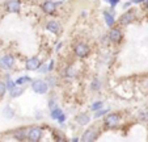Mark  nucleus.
<instances>
[{
	"label": "nucleus",
	"instance_id": "7ed1b4c3",
	"mask_svg": "<svg viewBox=\"0 0 148 142\" xmlns=\"http://www.w3.org/2000/svg\"><path fill=\"white\" fill-rule=\"evenodd\" d=\"M121 117L119 113L117 112H112V113H108L106 116H103V123H102V126L105 129H115L119 126L121 124Z\"/></svg>",
	"mask_w": 148,
	"mask_h": 142
},
{
	"label": "nucleus",
	"instance_id": "9b49d317",
	"mask_svg": "<svg viewBox=\"0 0 148 142\" xmlns=\"http://www.w3.org/2000/svg\"><path fill=\"white\" fill-rule=\"evenodd\" d=\"M42 63L43 62L41 61L39 57H37V55L30 57V58H28L25 61V69H26V71H38V69L41 67Z\"/></svg>",
	"mask_w": 148,
	"mask_h": 142
},
{
	"label": "nucleus",
	"instance_id": "a878e982",
	"mask_svg": "<svg viewBox=\"0 0 148 142\" xmlns=\"http://www.w3.org/2000/svg\"><path fill=\"white\" fill-rule=\"evenodd\" d=\"M5 84H7V88H8V91H12V89L14 88V87L17 86L16 84V80H12L9 76H7V82H5Z\"/></svg>",
	"mask_w": 148,
	"mask_h": 142
},
{
	"label": "nucleus",
	"instance_id": "aec40b11",
	"mask_svg": "<svg viewBox=\"0 0 148 142\" xmlns=\"http://www.w3.org/2000/svg\"><path fill=\"white\" fill-rule=\"evenodd\" d=\"M101 88H102V82H101V79L93 78L92 82H90V89L95 92H98V91H101Z\"/></svg>",
	"mask_w": 148,
	"mask_h": 142
},
{
	"label": "nucleus",
	"instance_id": "f704fd0d",
	"mask_svg": "<svg viewBox=\"0 0 148 142\" xmlns=\"http://www.w3.org/2000/svg\"><path fill=\"white\" fill-rule=\"evenodd\" d=\"M144 1H145V0H132L131 3H132V4H143Z\"/></svg>",
	"mask_w": 148,
	"mask_h": 142
},
{
	"label": "nucleus",
	"instance_id": "0eeeda50",
	"mask_svg": "<svg viewBox=\"0 0 148 142\" xmlns=\"http://www.w3.org/2000/svg\"><path fill=\"white\" fill-rule=\"evenodd\" d=\"M43 134H45V130L41 126H30L28 128V141L30 142H39L42 138H43Z\"/></svg>",
	"mask_w": 148,
	"mask_h": 142
},
{
	"label": "nucleus",
	"instance_id": "ddd939ff",
	"mask_svg": "<svg viewBox=\"0 0 148 142\" xmlns=\"http://www.w3.org/2000/svg\"><path fill=\"white\" fill-rule=\"evenodd\" d=\"M90 121H92V116L88 112H80L75 116V123L79 126H87L90 124Z\"/></svg>",
	"mask_w": 148,
	"mask_h": 142
},
{
	"label": "nucleus",
	"instance_id": "f8f14e48",
	"mask_svg": "<svg viewBox=\"0 0 148 142\" xmlns=\"http://www.w3.org/2000/svg\"><path fill=\"white\" fill-rule=\"evenodd\" d=\"M4 9L8 13H20L21 12V1L20 0H7L4 3Z\"/></svg>",
	"mask_w": 148,
	"mask_h": 142
},
{
	"label": "nucleus",
	"instance_id": "4c0bfd02",
	"mask_svg": "<svg viewBox=\"0 0 148 142\" xmlns=\"http://www.w3.org/2000/svg\"><path fill=\"white\" fill-rule=\"evenodd\" d=\"M130 1H132V0H130Z\"/></svg>",
	"mask_w": 148,
	"mask_h": 142
},
{
	"label": "nucleus",
	"instance_id": "2eb2a0df",
	"mask_svg": "<svg viewBox=\"0 0 148 142\" xmlns=\"http://www.w3.org/2000/svg\"><path fill=\"white\" fill-rule=\"evenodd\" d=\"M13 138L16 141H26L28 139V128H18L13 132Z\"/></svg>",
	"mask_w": 148,
	"mask_h": 142
},
{
	"label": "nucleus",
	"instance_id": "f257e3e1",
	"mask_svg": "<svg viewBox=\"0 0 148 142\" xmlns=\"http://www.w3.org/2000/svg\"><path fill=\"white\" fill-rule=\"evenodd\" d=\"M136 19H138L136 9L129 8V9H125V12L119 16V19H118V24H119L121 26H129L130 24H132V22L136 21Z\"/></svg>",
	"mask_w": 148,
	"mask_h": 142
},
{
	"label": "nucleus",
	"instance_id": "f03ea898",
	"mask_svg": "<svg viewBox=\"0 0 148 142\" xmlns=\"http://www.w3.org/2000/svg\"><path fill=\"white\" fill-rule=\"evenodd\" d=\"M72 51H73V55H75L76 58L85 59V58H88L89 54H90V47H89V45H88L87 42L79 41V42H76V44L73 45Z\"/></svg>",
	"mask_w": 148,
	"mask_h": 142
},
{
	"label": "nucleus",
	"instance_id": "39448f33",
	"mask_svg": "<svg viewBox=\"0 0 148 142\" xmlns=\"http://www.w3.org/2000/svg\"><path fill=\"white\" fill-rule=\"evenodd\" d=\"M100 134H101L100 128H98L97 125H92V126H89V128H87L85 130H84V133L81 134L80 138H81V141L93 142V141H96V139H98Z\"/></svg>",
	"mask_w": 148,
	"mask_h": 142
},
{
	"label": "nucleus",
	"instance_id": "e433bc0d",
	"mask_svg": "<svg viewBox=\"0 0 148 142\" xmlns=\"http://www.w3.org/2000/svg\"><path fill=\"white\" fill-rule=\"evenodd\" d=\"M143 4H144V11H145V12H148V0H145V1H144Z\"/></svg>",
	"mask_w": 148,
	"mask_h": 142
},
{
	"label": "nucleus",
	"instance_id": "412c9836",
	"mask_svg": "<svg viewBox=\"0 0 148 142\" xmlns=\"http://www.w3.org/2000/svg\"><path fill=\"white\" fill-rule=\"evenodd\" d=\"M136 117L139 121H143V123H145V121H148V108L145 107V108H142L138 111L136 113Z\"/></svg>",
	"mask_w": 148,
	"mask_h": 142
},
{
	"label": "nucleus",
	"instance_id": "cd10ccee",
	"mask_svg": "<svg viewBox=\"0 0 148 142\" xmlns=\"http://www.w3.org/2000/svg\"><path fill=\"white\" fill-rule=\"evenodd\" d=\"M38 73L39 74H49V66H47V63H42L41 67L38 69Z\"/></svg>",
	"mask_w": 148,
	"mask_h": 142
},
{
	"label": "nucleus",
	"instance_id": "a211bd4d",
	"mask_svg": "<svg viewBox=\"0 0 148 142\" xmlns=\"http://www.w3.org/2000/svg\"><path fill=\"white\" fill-rule=\"evenodd\" d=\"M63 113H64V112H63V109H62L60 107H55V108L50 109V117L54 121H58L59 117H60Z\"/></svg>",
	"mask_w": 148,
	"mask_h": 142
},
{
	"label": "nucleus",
	"instance_id": "58836bf2",
	"mask_svg": "<svg viewBox=\"0 0 148 142\" xmlns=\"http://www.w3.org/2000/svg\"><path fill=\"white\" fill-rule=\"evenodd\" d=\"M0 17H1V15H0Z\"/></svg>",
	"mask_w": 148,
	"mask_h": 142
},
{
	"label": "nucleus",
	"instance_id": "c9c22d12",
	"mask_svg": "<svg viewBox=\"0 0 148 142\" xmlns=\"http://www.w3.org/2000/svg\"><path fill=\"white\" fill-rule=\"evenodd\" d=\"M62 47H63V42H59V44H58V46H56V49H55V50H56V51H60V49H62Z\"/></svg>",
	"mask_w": 148,
	"mask_h": 142
},
{
	"label": "nucleus",
	"instance_id": "dca6fc26",
	"mask_svg": "<svg viewBox=\"0 0 148 142\" xmlns=\"http://www.w3.org/2000/svg\"><path fill=\"white\" fill-rule=\"evenodd\" d=\"M103 16V21H105V24H106V26H109V28H112V26L115 25V15L113 13V12L110 11H103L102 13Z\"/></svg>",
	"mask_w": 148,
	"mask_h": 142
},
{
	"label": "nucleus",
	"instance_id": "20e7f679",
	"mask_svg": "<svg viewBox=\"0 0 148 142\" xmlns=\"http://www.w3.org/2000/svg\"><path fill=\"white\" fill-rule=\"evenodd\" d=\"M32 91L37 95H46L50 89V86L46 82V79H34L32 80Z\"/></svg>",
	"mask_w": 148,
	"mask_h": 142
},
{
	"label": "nucleus",
	"instance_id": "393cba45",
	"mask_svg": "<svg viewBox=\"0 0 148 142\" xmlns=\"http://www.w3.org/2000/svg\"><path fill=\"white\" fill-rule=\"evenodd\" d=\"M101 108H103V101H101V100H98V101H93V103L90 104V109H92L93 112L98 111V109H101Z\"/></svg>",
	"mask_w": 148,
	"mask_h": 142
},
{
	"label": "nucleus",
	"instance_id": "f3484780",
	"mask_svg": "<svg viewBox=\"0 0 148 142\" xmlns=\"http://www.w3.org/2000/svg\"><path fill=\"white\" fill-rule=\"evenodd\" d=\"M24 92H25V89H24L23 86H16L12 91H9V95H11V99H17V98H20Z\"/></svg>",
	"mask_w": 148,
	"mask_h": 142
},
{
	"label": "nucleus",
	"instance_id": "4be33fe9",
	"mask_svg": "<svg viewBox=\"0 0 148 142\" xmlns=\"http://www.w3.org/2000/svg\"><path fill=\"white\" fill-rule=\"evenodd\" d=\"M28 83H32V78L28 75H23V76H20V78L16 79L17 86H25V84H28Z\"/></svg>",
	"mask_w": 148,
	"mask_h": 142
},
{
	"label": "nucleus",
	"instance_id": "1a4fd4ad",
	"mask_svg": "<svg viewBox=\"0 0 148 142\" xmlns=\"http://www.w3.org/2000/svg\"><path fill=\"white\" fill-rule=\"evenodd\" d=\"M45 29L49 32V33L54 34V36H59V34L63 32V26H62V24L59 21H56V20H49V21L46 22Z\"/></svg>",
	"mask_w": 148,
	"mask_h": 142
},
{
	"label": "nucleus",
	"instance_id": "5701e85b",
	"mask_svg": "<svg viewBox=\"0 0 148 142\" xmlns=\"http://www.w3.org/2000/svg\"><path fill=\"white\" fill-rule=\"evenodd\" d=\"M110 112V109L109 108H101V109H98V111H96L95 112V114H93V117H95L96 120H97V118H101V117H103V116H106L108 113H109Z\"/></svg>",
	"mask_w": 148,
	"mask_h": 142
},
{
	"label": "nucleus",
	"instance_id": "473e14b6",
	"mask_svg": "<svg viewBox=\"0 0 148 142\" xmlns=\"http://www.w3.org/2000/svg\"><path fill=\"white\" fill-rule=\"evenodd\" d=\"M64 121H66V114H64V113H63V114H62V116H60V117H59V120H58V123H59V124H63V123H64Z\"/></svg>",
	"mask_w": 148,
	"mask_h": 142
},
{
	"label": "nucleus",
	"instance_id": "b1692460",
	"mask_svg": "<svg viewBox=\"0 0 148 142\" xmlns=\"http://www.w3.org/2000/svg\"><path fill=\"white\" fill-rule=\"evenodd\" d=\"M46 82L49 83L50 88H54V87H56V86L59 84L58 78H56V76H54V75H49V76H47V79H46Z\"/></svg>",
	"mask_w": 148,
	"mask_h": 142
},
{
	"label": "nucleus",
	"instance_id": "c85d7f7f",
	"mask_svg": "<svg viewBox=\"0 0 148 142\" xmlns=\"http://www.w3.org/2000/svg\"><path fill=\"white\" fill-rule=\"evenodd\" d=\"M140 84H142V87L145 89V91H148V74L143 76V79L140 80Z\"/></svg>",
	"mask_w": 148,
	"mask_h": 142
},
{
	"label": "nucleus",
	"instance_id": "6e6552de",
	"mask_svg": "<svg viewBox=\"0 0 148 142\" xmlns=\"http://www.w3.org/2000/svg\"><path fill=\"white\" fill-rule=\"evenodd\" d=\"M14 64H16V58L13 54H4L3 57H0V69L4 71L13 70Z\"/></svg>",
	"mask_w": 148,
	"mask_h": 142
},
{
	"label": "nucleus",
	"instance_id": "c756f323",
	"mask_svg": "<svg viewBox=\"0 0 148 142\" xmlns=\"http://www.w3.org/2000/svg\"><path fill=\"white\" fill-rule=\"evenodd\" d=\"M103 1H105V3H108L110 7H113V8H115V7H117L118 4H119V1H121V0H103Z\"/></svg>",
	"mask_w": 148,
	"mask_h": 142
},
{
	"label": "nucleus",
	"instance_id": "423d86ee",
	"mask_svg": "<svg viewBox=\"0 0 148 142\" xmlns=\"http://www.w3.org/2000/svg\"><path fill=\"white\" fill-rule=\"evenodd\" d=\"M108 36H109L110 44H113V45L122 44L123 38H125V34H123V30H122V28H121V25L119 26H112L109 33H108Z\"/></svg>",
	"mask_w": 148,
	"mask_h": 142
},
{
	"label": "nucleus",
	"instance_id": "bb28decb",
	"mask_svg": "<svg viewBox=\"0 0 148 142\" xmlns=\"http://www.w3.org/2000/svg\"><path fill=\"white\" fill-rule=\"evenodd\" d=\"M7 92H8V88H7L5 82H0V99L3 98Z\"/></svg>",
	"mask_w": 148,
	"mask_h": 142
},
{
	"label": "nucleus",
	"instance_id": "4468645a",
	"mask_svg": "<svg viewBox=\"0 0 148 142\" xmlns=\"http://www.w3.org/2000/svg\"><path fill=\"white\" fill-rule=\"evenodd\" d=\"M62 76L64 79H67V80H71V79L76 78V75H77V71H76L75 66L73 64H67V66H64L63 69H62Z\"/></svg>",
	"mask_w": 148,
	"mask_h": 142
},
{
	"label": "nucleus",
	"instance_id": "72a5a7b5",
	"mask_svg": "<svg viewBox=\"0 0 148 142\" xmlns=\"http://www.w3.org/2000/svg\"><path fill=\"white\" fill-rule=\"evenodd\" d=\"M131 6H132V3H131V1H130V0H129L127 3H125V4H123V8H125V9H129Z\"/></svg>",
	"mask_w": 148,
	"mask_h": 142
},
{
	"label": "nucleus",
	"instance_id": "6ab92c4d",
	"mask_svg": "<svg viewBox=\"0 0 148 142\" xmlns=\"http://www.w3.org/2000/svg\"><path fill=\"white\" fill-rule=\"evenodd\" d=\"M3 116L5 117V118H8V120H11V118H13V117L16 116V112H14V109L12 108L11 105H5L3 109Z\"/></svg>",
	"mask_w": 148,
	"mask_h": 142
},
{
	"label": "nucleus",
	"instance_id": "7c9ffc66",
	"mask_svg": "<svg viewBox=\"0 0 148 142\" xmlns=\"http://www.w3.org/2000/svg\"><path fill=\"white\" fill-rule=\"evenodd\" d=\"M47 66H49V74H51L54 71V69H55V59H50Z\"/></svg>",
	"mask_w": 148,
	"mask_h": 142
},
{
	"label": "nucleus",
	"instance_id": "2f4dec72",
	"mask_svg": "<svg viewBox=\"0 0 148 142\" xmlns=\"http://www.w3.org/2000/svg\"><path fill=\"white\" fill-rule=\"evenodd\" d=\"M55 107H58L56 101L53 100V99H50V100H49V109H53V108H55Z\"/></svg>",
	"mask_w": 148,
	"mask_h": 142
},
{
	"label": "nucleus",
	"instance_id": "9d476101",
	"mask_svg": "<svg viewBox=\"0 0 148 142\" xmlns=\"http://www.w3.org/2000/svg\"><path fill=\"white\" fill-rule=\"evenodd\" d=\"M41 9H42V12H43L45 15L53 16V15L56 13L58 4H56V1H53V0H45V1L41 4Z\"/></svg>",
	"mask_w": 148,
	"mask_h": 142
}]
</instances>
